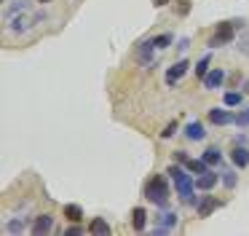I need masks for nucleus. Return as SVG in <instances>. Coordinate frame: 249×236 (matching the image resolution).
I'll return each instance as SVG.
<instances>
[{"label":"nucleus","mask_w":249,"mask_h":236,"mask_svg":"<svg viewBox=\"0 0 249 236\" xmlns=\"http://www.w3.org/2000/svg\"><path fill=\"white\" fill-rule=\"evenodd\" d=\"M244 21H222V24H217V32L209 38V48H220V46H225V43H231L233 40V35H236V30L241 27Z\"/></svg>","instance_id":"4"},{"label":"nucleus","mask_w":249,"mask_h":236,"mask_svg":"<svg viewBox=\"0 0 249 236\" xmlns=\"http://www.w3.org/2000/svg\"><path fill=\"white\" fill-rule=\"evenodd\" d=\"M188 67H190L188 59H179V62H174L172 67L166 70V83H169V86H174V83H177V80L182 78L185 73H188Z\"/></svg>","instance_id":"6"},{"label":"nucleus","mask_w":249,"mask_h":236,"mask_svg":"<svg viewBox=\"0 0 249 236\" xmlns=\"http://www.w3.org/2000/svg\"><path fill=\"white\" fill-rule=\"evenodd\" d=\"M169 0H153V5H156V8H161V5H166Z\"/></svg>","instance_id":"27"},{"label":"nucleus","mask_w":249,"mask_h":236,"mask_svg":"<svg viewBox=\"0 0 249 236\" xmlns=\"http://www.w3.org/2000/svg\"><path fill=\"white\" fill-rule=\"evenodd\" d=\"M65 217L70 220V223H81V220H83V209L78 207V204H67V207H65Z\"/></svg>","instance_id":"15"},{"label":"nucleus","mask_w":249,"mask_h":236,"mask_svg":"<svg viewBox=\"0 0 249 236\" xmlns=\"http://www.w3.org/2000/svg\"><path fill=\"white\" fill-rule=\"evenodd\" d=\"M225 105H228V107L241 105V94H238V91H228V94H225Z\"/></svg>","instance_id":"18"},{"label":"nucleus","mask_w":249,"mask_h":236,"mask_svg":"<svg viewBox=\"0 0 249 236\" xmlns=\"http://www.w3.org/2000/svg\"><path fill=\"white\" fill-rule=\"evenodd\" d=\"M145 220H147V212L142 207H134V212H131V225H134V231L145 228Z\"/></svg>","instance_id":"13"},{"label":"nucleus","mask_w":249,"mask_h":236,"mask_svg":"<svg viewBox=\"0 0 249 236\" xmlns=\"http://www.w3.org/2000/svg\"><path fill=\"white\" fill-rule=\"evenodd\" d=\"M236 123H238V126H249V110H241V113H238V116H236Z\"/></svg>","instance_id":"21"},{"label":"nucleus","mask_w":249,"mask_h":236,"mask_svg":"<svg viewBox=\"0 0 249 236\" xmlns=\"http://www.w3.org/2000/svg\"><path fill=\"white\" fill-rule=\"evenodd\" d=\"M231 158H233V164L241 166V169H244V166H249V148H244V145L238 148V145H236V148L231 150Z\"/></svg>","instance_id":"10"},{"label":"nucleus","mask_w":249,"mask_h":236,"mask_svg":"<svg viewBox=\"0 0 249 236\" xmlns=\"http://www.w3.org/2000/svg\"><path fill=\"white\" fill-rule=\"evenodd\" d=\"M204 161H206L209 166L220 164V150H217V148H206V150H204Z\"/></svg>","instance_id":"17"},{"label":"nucleus","mask_w":249,"mask_h":236,"mask_svg":"<svg viewBox=\"0 0 249 236\" xmlns=\"http://www.w3.org/2000/svg\"><path fill=\"white\" fill-rule=\"evenodd\" d=\"M244 91H247V94H249V80H247V83H244Z\"/></svg>","instance_id":"28"},{"label":"nucleus","mask_w":249,"mask_h":236,"mask_svg":"<svg viewBox=\"0 0 249 236\" xmlns=\"http://www.w3.org/2000/svg\"><path fill=\"white\" fill-rule=\"evenodd\" d=\"M185 134H188V139H204V123L190 121L188 126H185Z\"/></svg>","instance_id":"12"},{"label":"nucleus","mask_w":249,"mask_h":236,"mask_svg":"<svg viewBox=\"0 0 249 236\" xmlns=\"http://www.w3.org/2000/svg\"><path fill=\"white\" fill-rule=\"evenodd\" d=\"M220 207H222V201L217 196H201L196 209H198V217H209V215L214 212V209H220Z\"/></svg>","instance_id":"5"},{"label":"nucleus","mask_w":249,"mask_h":236,"mask_svg":"<svg viewBox=\"0 0 249 236\" xmlns=\"http://www.w3.org/2000/svg\"><path fill=\"white\" fill-rule=\"evenodd\" d=\"M51 228H54V220H51V215H38V217H35V223H33V234H35V236L49 234Z\"/></svg>","instance_id":"8"},{"label":"nucleus","mask_w":249,"mask_h":236,"mask_svg":"<svg viewBox=\"0 0 249 236\" xmlns=\"http://www.w3.org/2000/svg\"><path fill=\"white\" fill-rule=\"evenodd\" d=\"M145 198L150 204H156V207H166L169 204V185L166 180H163V175H153L150 180L145 182Z\"/></svg>","instance_id":"2"},{"label":"nucleus","mask_w":249,"mask_h":236,"mask_svg":"<svg viewBox=\"0 0 249 236\" xmlns=\"http://www.w3.org/2000/svg\"><path fill=\"white\" fill-rule=\"evenodd\" d=\"M81 234H83V231L78 228V225H70V228L65 231V236H81Z\"/></svg>","instance_id":"25"},{"label":"nucleus","mask_w":249,"mask_h":236,"mask_svg":"<svg viewBox=\"0 0 249 236\" xmlns=\"http://www.w3.org/2000/svg\"><path fill=\"white\" fill-rule=\"evenodd\" d=\"M225 83V73H222L220 67H214V70H209V73L204 75V89H209V91H214V89H220V86Z\"/></svg>","instance_id":"7"},{"label":"nucleus","mask_w":249,"mask_h":236,"mask_svg":"<svg viewBox=\"0 0 249 236\" xmlns=\"http://www.w3.org/2000/svg\"><path fill=\"white\" fill-rule=\"evenodd\" d=\"M174 132H177V121H172V123H169V126H166V129H163V132H161V137L166 139V137H172Z\"/></svg>","instance_id":"23"},{"label":"nucleus","mask_w":249,"mask_h":236,"mask_svg":"<svg viewBox=\"0 0 249 236\" xmlns=\"http://www.w3.org/2000/svg\"><path fill=\"white\" fill-rule=\"evenodd\" d=\"M185 166H188L190 172H196V175H204L206 166H209V164H206L204 158H188V164H185Z\"/></svg>","instance_id":"16"},{"label":"nucleus","mask_w":249,"mask_h":236,"mask_svg":"<svg viewBox=\"0 0 249 236\" xmlns=\"http://www.w3.org/2000/svg\"><path fill=\"white\" fill-rule=\"evenodd\" d=\"M89 231H91V234H99V236H107V234H110V225H107V220L94 217L91 225H89Z\"/></svg>","instance_id":"14"},{"label":"nucleus","mask_w":249,"mask_h":236,"mask_svg":"<svg viewBox=\"0 0 249 236\" xmlns=\"http://www.w3.org/2000/svg\"><path fill=\"white\" fill-rule=\"evenodd\" d=\"M209 121L217 123V126H225V123L236 121V118H233L228 110H220V107H214V110H209Z\"/></svg>","instance_id":"11"},{"label":"nucleus","mask_w":249,"mask_h":236,"mask_svg":"<svg viewBox=\"0 0 249 236\" xmlns=\"http://www.w3.org/2000/svg\"><path fill=\"white\" fill-rule=\"evenodd\" d=\"M43 19H46L43 11L35 8L33 3H27V0H14V3L6 8V24H8V30L17 32V35L33 30V27L40 24Z\"/></svg>","instance_id":"1"},{"label":"nucleus","mask_w":249,"mask_h":236,"mask_svg":"<svg viewBox=\"0 0 249 236\" xmlns=\"http://www.w3.org/2000/svg\"><path fill=\"white\" fill-rule=\"evenodd\" d=\"M209 57H204V59H198V64H196V75H198V78H204L206 73H209Z\"/></svg>","instance_id":"20"},{"label":"nucleus","mask_w":249,"mask_h":236,"mask_svg":"<svg viewBox=\"0 0 249 236\" xmlns=\"http://www.w3.org/2000/svg\"><path fill=\"white\" fill-rule=\"evenodd\" d=\"M174 161H179V164H188V153H182V150H177V153H174Z\"/></svg>","instance_id":"26"},{"label":"nucleus","mask_w":249,"mask_h":236,"mask_svg":"<svg viewBox=\"0 0 249 236\" xmlns=\"http://www.w3.org/2000/svg\"><path fill=\"white\" fill-rule=\"evenodd\" d=\"M172 40H174L172 35H158V38H153V43H156V48H169V46H172Z\"/></svg>","instance_id":"19"},{"label":"nucleus","mask_w":249,"mask_h":236,"mask_svg":"<svg viewBox=\"0 0 249 236\" xmlns=\"http://www.w3.org/2000/svg\"><path fill=\"white\" fill-rule=\"evenodd\" d=\"M222 182H225L228 188H233L236 185V175H233V172H222Z\"/></svg>","instance_id":"22"},{"label":"nucleus","mask_w":249,"mask_h":236,"mask_svg":"<svg viewBox=\"0 0 249 236\" xmlns=\"http://www.w3.org/2000/svg\"><path fill=\"white\" fill-rule=\"evenodd\" d=\"M188 11H190V3H188V0H179V5H177V14H179V16H188Z\"/></svg>","instance_id":"24"},{"label":"nucleus","mask_w":249,"mask_h":236,"mask_svg":"<svg viewBox=\"0 0 249 236\" xmlns=\"http://www.w3.org/2000/svg\"><path fill=\"white\" fill-rule=\"evenodd\" d=\"M217 180H220V175H217V172H209V169H206L204 175H198L196 185H198L201 191H209V188H214V185H217Z\"/></svg>","instance_id":"9"},{"label":"nucleus","mask_w":249,"mask_h":236,"mask_svg":"<svg viewBox=\"0 0 249 236\" xmlns=\"http://www.w3.org/2000/svg\"><path fill=\"white\" fill-rule=\"evenodd\" d=\"M166 175H172V180H174V188H177V193H179V198H182L185 204H193V180H190V175L185 169H179L177 164L174 166H169V172Z\"/></svg>","instance_id":"3"},{"label":"nucleus","mask_w":249,"mask_h":236,"mask_svg":"<svg viewBox=\"0 0 249 236\" xmlns=\"http://www.w3.org/2000/svg\"><path fill=\"white\" fill-rule=\"evenodd\" d=\"M38 3H51V0H38Z\"/></svg>","instance_id":"29"}]
</instances>
